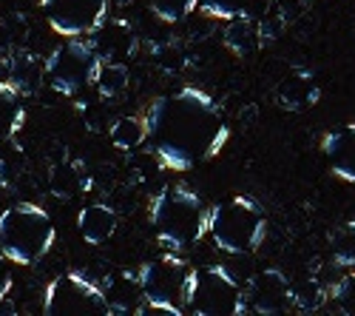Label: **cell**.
Segmentation results:
<instances>
[{"mask_svg":"<svg viewBox=\"0 0 355 316\" xmlns=\"http://www.w3.org/2000/svg\"><path fill=\"white\" fill-rule=\"evenodd\" d=\"M142 117L157 160L173 171L214 160L230 140V126L219 103L193 85L157 97Z\"/></svg>","mask_w":355,"mask_h":316,"instance_id":"6da1fadb","label":"cell"},{"mask_svg":"<svg viewBox=\"0 0 355 316\" xmlns=\"http://www.w3.org/2000/svg\"><path fill=\"white\" fill-rule=\"evenodd\" d=\"M211 208L185 183L165 185L151 203V225L159 245L168 251H185L208 234Z\"/></svg>","mask_w":355,"mask_h":316,"instance_id":"7a4b0ae2","label":"cell"},{"mask_svg":"<svg viewBox=\"0 0 355 316\" xmlns=\"http://www.w3.org/2000/svg\"><path fill=\"white\" fill-rule=\"evenodd\" d=\"M54 240V219L37 203H15L0 211V251L15 265H37Z\"/></svg>","mask_w":355,"mask_h":316,"instance_id":"3957f363","label":"cell"},{"mask_svg":"<svg viewBox=\"0 0 355 316\" xmlns=\"http://www.w3.org/2000/svg\"><path fill=\"white\" fill-rule=\"evenodd\" d=\"M208 234L214 245L225 253L242 256L253 253L268 237V217L253 197H230L225 203L211 206Z\"/></svg>","mask_w":355,"mask_h":316,"instance_id":"277c9868","label":"cell"},{"mask_svg":"<svg viewBox=\"0 0 355 316\" xmlns=\"http://www.w3.org/2000/svg\"><path fill=\"white\" fill-rule=\"evenodd\" d=\"M188 279H191V265L180 253H162L157 260H148L137 271L139 291L145 297V305L139 308V313L182 316Z\"/></svg>","mask_w":355,"mask_h":316,"instance_id":"5b68a950","label":"cell"},{"mask_svg":"<svg viewBox=\"0 0 355 316\" xmlns=\"http://www.w3.org/2000/svg\"><path fill=\"white\" fill-rule=\"evenodd\" d=\"M185 310L196 316H245V288L225 265H205L191 268Z\"/></svg>","mask_w":355,"mask_h":316,"instance_id":"8992f818","label":"cell"},{"mask_svg":"<svg viewBox=\"0 0 355 316\" xmlns=\"http://www.w3.org/2000/svg\"><path fill=\"white\" fill-rule=\"evenodd\" d=\"M100 66L103 60L94 51L92 40L69 38V43H60L46 57V83L57 94L74 97L88 85H94Z\"/></svg>","mask_w":355,"mask_h":316,"instance_id":"52a82bcc","label":"cell"},{"mask_svg":"<svg viewBox=\"0 0 355 316\" xmlns=\"http://www.w3.org/2000/svg\"><path fill=\"white\" fill-rule=\"evenodd\" d=\"M43 313L49 316H111L108 297L100 285L80 271L54 276L43 291Z\"/></svg>","mask_w":355,"mask_h":316,"instance_id":"ba28073f","label":"cell"},{"mask_svg":"<svg viewBox=\"0 0 355 316\" xmlns=\"http://www.w3.org/2000/svg\"><path fill=\"white\" fill-rule=\"evenodd\" d=\"M49 26L63 38L94 35L108 20V0H40Z\"/></svg>","mask_w":355,"mask_h":316,"instance_id":"9c48e42d","label":"cell"},{"mask_svg":"<svg viewBox=\"0 0 355 316\" xmlns=\"http://www.w3.org/2000/svg\"><path fill=\"white\" fill-rule=\"evenodd\" d=\"M290 279L279 271V268H268L259 271L256 276H250V282L245 285V302L248 310L261 313V316H276L284 313L290 305Z\"/></svg>","mask_w":355,"mask_h":316,"instance_id":"30bf717a","label":"cell"},{"mask_svg":"<svg viewBox=\"0 0 355 316\" xmlns=\"http://www.w3.org/2000/svg\"><path fill=\"white\" fill-rule=\"evenodd\" d=\"M3 69L6 77L3 83H9L20 97H32L40 92V85L46 83V63L35 51L28 49H15L3 57Z\"/></svg>","mask_w":355,"mask_h":316,"instance_id":"8fae6325","label":"cell"},{"mask_svg":"<svg viewBox=\"0 0 355 316\" xmlns=\"http://www.w3.org/2000/svg\"><path fill=\"white\" fill-rule=\"evenodd\" d=\"M276 103L284 111H307L318 103L321 97V85L310 69H290L273 89Z\"/></svg>","mask_w":355,"mask_h":316,"instance_id":"7c38bea8","label":"cell"},{"mask_svg":"<svg viewBox=\"0 0 355 316\" xmlns=\"http://www.w3.org/2000/svg\"><path fill=\"white\" fill-rule=\"evenodd\" d=\"M321 151H324V160H327L330 171L338 180L355 183V123L338 126V128L324 134Z\"/></svg>","mask_w":355,"mask_h":316,"instance_id":"4fadbf2b","label":"cell"},{"mask_svg":"<svg viewBox=\"0 0 355 316\" xmlns=\"http://www.w3.org/2000/svg\"><path fill=\"white\" fill-rule=\"evenodd\" d=\"M88 188H92V177H88V168L83 165V160L66 157L49 168V191L57 199H74Z\"/></svg>","mask_w":355,"mask_h":316,"instance_id":"5bb4252c","label":"cell"},{"mask_svg":"<svg viewBox=\"0 0 355 316\" xmlns=\"http://www.w3.org/2000/svg\"><path fill=\"white\" fill-rule=\"evenodd\" d=\"M116 225H120V219H116L114 208L105 203H88L77 214V231L88 245L108 242L116 234Z\"/></svg>","mask_w":355,"mask_h":316,"instance_id":"9a60e30c","label":"cell"},{"mask_svg":"<svg viewBox=\"0 0 355 316\" xmlns=\"http://www.w3.org/2000/svg\"><path fill=\"white\" fill-rule=\"evenodd\" d=\"M225 46L236 54V57H250L256 51H261V46L268 43L261 32V20L253 17H236V20H225Z\"/></svg>","mask_w":355,"mask_h":316,"instance_id":"2e32d148","label":"cell"},{"mask_svg":"<svg viewBox=\"0 0 355 316\" xmlns=\"http://www.w3.org/2000/svg\"><path fill=\"white\" fill-rule=\"evenodd\" d=\"M88 40H92L94 51L100 54V60H114L116 54H131L134 51V32L131 26L123 23V20H114V23H103L94 35H88Z\"/></svg>","mask_w":355,"mask_h":316,"instance_id":"e0dca14e","label":"cell"},{"mask_svg":"<svg viewBox=\"0 0 355 316\" xmlns=\"http://www.w3.org/2000/svg\"><path fill=\"white\" fill-rule=\"evenodd\" d=\"M199 9L219 20H236V17L264 20L273 9V0H199Z\"/></svg>","mask_w":355,"mask_h":316,"instance_id":"ac0fdd59","label":"cell"},{"mask_svg":"<svg viewBox=\"0 0 355 316\" xmlns=\"http://www.w3.org/2000/svg\"><path fill=\"white\" fill-rule=\"evenodd\" d=\"M23 126H26L23 97L12 89L9 83L0 80V142L15 140Z\"/></svg>","mask_w":355,"mask_h":316,"instance_id":"d6986e66","label":"cell"},{"mask_svg":"<svg viewBox=\"0 0 355 316\" xmlns=\"http://www.w3.org/2000/svg\"><path fill=\"white\" fill-rule=\"evenodd\" d=\"M105 297H108L111 313H139V308L145 305V297L134 274H123L114 282V288L105 291Z\"/></svg>","mask_w":355,"mask_h":316,"instance_id":"ffe728a7","label":"cell"},{"mask_svg":"<svg viewBox=\"0 0 355 316\" xmlns=\"http://www.w3.org/2000/svg\"><path fill=\"white\" fill-rule=\"evenodd\" d=\"M128 83H131V74H128V66L120 63V60H105L94 77V89L103 100H114V97H123L128 92Z\"/></svg>","mask_w":355,"mask_h":316,"instance_id":"44dd1931","label":"cell"},{"mask_svg":"<svg viewBox=\"0 0 355 316\" xmlns=\"http://www.w3.org/2000/svg\"><path fill=\"white\" fill-rule=\"evenodd\" d=\"M108 137L114 142V149L120 151H137L148 142V126L145 117H120L114 120L108 128Z\"/></svg>","mask_w":355,"mask_h":316,"instance_id":"7402d4cb","label":"cell"},{"mask_svg":"<svg viewBox=\"0 0 355 316\" xmlns=\"http://www.w3.org/2000/svg\"><path fill=\"white\" fill-rule=\"evenodd\" d=\"M330 302V291L315 279V276H304L295 285H290V305L299 308L304 313H313V310H321L324 305Z\"/></svg>","mask_w":355,"mask_h":316,"instance_id":"603a6c76","label":"cell"},{"mask_svg":"<svg viewBox=\"0 0 355 316\" xmlns=\"http://www.w3.org/2000/svg\"><path fill=\"white\" fill-rule=\"evenodd\" d=\"M330 253L333 263L341 268H355V219H347L333 228L330 234Z\"/></svg>","mask_w":355,"mask_h":316,"instance_id":"cb8c5ba5","label":"cell"},{"mask_svg":"<svg viewBox=\"0 0 355 316\" xmlns=\"http://www.w3.org/2000/svg\"><path fill=\"white\" fill-rule=\"evenodd\" d=\"M23 174V151L15 140L0 142V191L15 188Z\"/></svg>","mask_w":355,"mask_h":316,"instance_id":"d4e9b609","label":"cell"},{"mask_svg":"<svg viewBox=\"0 0 355 316\" xmlns=\"http://www.w3.org/2000/svg\"><path fill=\"white\" fill-rule=\"evenodd\" d=\"M193 9H199V0H151V12L165 23H180Z\"/></svg>","mask_w":355,"mask_h":316,"instance_id":"484cf974","label":"cell"},{"mask_svg":"<svg viewBox=\"0 0 355 316\" xmlns=\"http://www.w3.org/2000/svg\"><path fill=\"white\" fill-rule=\"evenodd\" d=\"M330 299L336 302V308L341 313L355 316V274H347V276H341V282H336Z\"/></svg>","mask_w":355,"mask_h":316,"instance_id":"4316f807","label":"cell"},{"mask_svg":"<svg viewBox=\"0 0 355 316\" xmlns=\"http://www.w3.org/2000/svg\"><path fill=\"white\" fill-rule=\"evenodd\" d=\"M12 285H15V276H12V260H9L3 251H0V302L9 299Z\"/></svg>","mask_w":355,"mask_h":316,"instance_id":"83f0119b","label":"cell"}]
</instances>
